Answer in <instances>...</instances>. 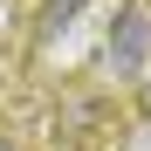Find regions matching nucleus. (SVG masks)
<instances>
[{
  "instance_id": "obj_2",
  "label": "nucleus",
  "mask_w": 151,
  "mask_h": 151,
  "mask_svg": "<svg viewBox=\"0 0 151 151\" xmlns=\"http://www.w3.org/2000/svg\"><path fill=\"white\" fill-rule=\"evenodd\" d=\"M144 110H151V83H144Z\"/></svg>"
},
{
  "instance_id": "obj_1",
  "label": "nucleus",
  "mask_w": 151,
  "mask_h": 151,
  "mask_svg": "<svg viewBox=\"0 0 151 151\" xmlns=\"http://www.w3.org/2000/svg\"><path fill=\"white\" fill-rule=\"evenodd\" d=\"M144 55H151V7L131 0V7H124V28L110 35V69H117V76H137Z\"/></svg>"
}]
</instances>
